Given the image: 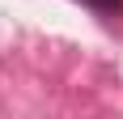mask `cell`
<instances>
[{
	"instance_id": "cell-1",
	"label": "cell",
	"mask_w": 123,
	"mask_h": 119,
	"mask_svg": "<svg viewBox=\"0 0 123 119\" xmlns=\"http://www.w3.org/2000/svg\"><path fill=\"white\" fill-rule=\"evenodd\" d=\"M93 9H102V13H115V9H123V0H89Z\"/></svg>"
}]
</instances>
